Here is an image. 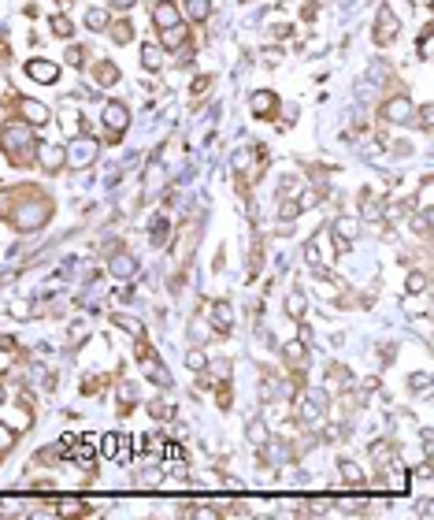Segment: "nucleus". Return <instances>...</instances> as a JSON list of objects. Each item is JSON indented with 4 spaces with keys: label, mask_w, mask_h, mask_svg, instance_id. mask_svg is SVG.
Segmentation results:
<instances>
[{
    "label": "nucleus",
    "mask_w": 434,
    "mask_h": 520,
    "mask_svg": "<svg viewBox=\"0 0 434 520\" xmlns=\"http://www.w3.org/2000/svg\"><path fill=\"white\" fill-rule=\"evenodd\" d=\"M412 115H416V108H412V97L408 93H394V97H386V101L378 104V119L390 123V127L412 123Z\"/></svg>",
    "instance_id": "39448f33"
},
{
    "label": "nucleus",
    "mask_w": 434,
    "mask_h": 520,
    "mask_svg": "<svg viewBox=\"0 0 434 520\" xmlns=\"http://www.w3.org/2000/svg\"><path fill=\"white\" fill-rule=\"evenodd\" d=\"M408 227H412V231H416L419 238H427V234H431V212H427V209H419V212L408 220Z\"/></svg>",
    "instance_id": "2f4dec72"
},
{
    "label": "nucleus",
    "mask_w": 434,
    "mask_h": 520,
    "mask_svg": "<svg viewBox=\"0 0 434 520\" xmlns=\"http://www.w3.org/2000/svg\"><path fill=\"white\" fill-rule=\"evenodd\" d=\"M282 361H286V368H305L308 364V342H301V339H294V342H286L282 346Z\"/></svg>",
    "instance_id": "a211bd4d"
},
{
    "label": "nucleus",
    "mask_w": 434,
    "mask_h": 520,
    "mask_svg": "<svg viewBox=\"0 0 434 520\" xmlns=\"http://www.w3.org/2000/svg\"><path fill=\"white\" fill-rule=\"evenodd\" d=\"M397 34H401V19H397V12L390 4H378V15H375V45H394L397 41Z\"/></svg>",
    "instance_id": "0eeeda50"
},
{
    "label": "nucleus",
    "mask_w": 434,
    "mask_h": 520,
    "mask_svg": "<svg viewBox=\"0 0 434 520\" xmlns=\"http://www.w3.org/2000/svg\"><path fill=\"white\" fill-rule=\"evenodd\" d=\"M208 86H212V74H201V79H193V86H190V90H193V101H201V97L208 93Z\"/></svg>",
    "instance_id": "ea45409f"
},
{
    "label": "nucleus",
    "mask_w": 434,
    "mask_h": 520,
    "mask_svg": "<svg viewBox=\"0 0 434 520\" xmlns=\"http://www.w3.org/2000/svg\"><path fill=\"white\" fill-rule=\"evenodd\" d=\"M153 23H156V30H167V26L182 23L178 4H171V0H156V4H153Z\"/></svg>",
    "instance_id": "f3484780"
},
{
    "label": "nucleus",
    "mask_w": 434,
    "mask_h": 520,
    "mask_svg": "<svg viewBox=\"0 0 434 520\" xmlns=\"http://www.w3.org/2000/svg\"><path fill=\"white\" fill-rule=\"evenodd\" d=\"M108 272H112V279H134L137 275V257L134 253H126V249H112V253H108Z\"/></svg>",
    "instance_id": "6e6552de"
},
{
    "label": "nucleus",
    "mask_w": 434,
    "mask_h": 520,
    "mask_svg": "<svg viewBox=\"0 0 434 520\" xmlns=\"http://www.w3.org/2000/svg\"><path fill=\"white\" fill-rule=\"evenodd\" d=\"M164 186H167V168H164V160H160V156H153L145 164V186H141V197H156Z\"/></svg>",
    "instance_id": "1a4fd4ad"
},
{
    "label": "nucleus",
    "mask_w": 434,
    "mask_h": 520,
    "mask_svg": "<svg viewBox=\"0 0 434 520\" xmlns=\"http://www.w3.org/2000/svg\"><path fill=\"white\" fill-rule=\"evenodd\" d=\"M63 153H67V168L71 171H85V168L97 164V156H101V142L90 138V134H78L67 149H63Z\"/></svg>",
    "instance_id": "20e7f679"
},
{
    "label": "nucleus",
    "mask_w": 434,
    "mask_h": 520,
    "mask_svg": "<svg viewBox=\"0 0 434 520\" xmlns=\"http://www.w3.org/2000/svg\"><path fill=\"white\" fill-rule=\"evenodd\" d=\"M63 60H67L71 67H85V49H82V45H71V49H67V56H63Z\"/></svg>",
    "instance_id": "a19ab883"
},
{
    "label": "nucleus",
    "mask_w": 434,
    "mask_h": 520,
    "mask_svg": "<svg viewBox=\"0 0 434 520\" xmlns=\"http://www.w3.org/2000/svg\"><path fill=\"white\" fill-rule=\"evenodd\" d=\"M193 242H197V220H186V223H182V231H178V242H175V264H178V272L186 268V260L193 253Z\"/></svg>",
    "instance_id": "f8f14e48"
},
{
    "label": "nucleus",
    "mask_w": 434,
    "mask_h": 520,
    "mask_svg": "<svg viewBox=\"0 0 434 520\" xmlns=\"http://www.w3.org/2000/svg\"><path fill=\"white\" fill-rule=\"evenodd\" d=\"M52 220V204L41 197L37 190H30V201L26 204H19V212L12 216V223H15V231H41Z\"/></svg>",
    "instance_id": "f03ea898"
},
{
    "label": "nucleus",
    "mask_w": 434,
    "mask_h": 520,
    "mask_svg": "<svg viewBox=\"0 0 434 520\" xmlns=\"http://www.w3.org/2000/svg\"><path fill=\"white\" fill-rule=\"evenodd\" d=\"M167 234H171L167 220H156V223H153V245H164V242H167Z\"/></svg>",
    "instance_id": "79ce46f5"
},
{
    "label": "nucleus",
    "mask_w": 434,
    "mask_h": 520,
    "mask_svg": "<svg viewBox=\"0 0 434 520\" xmlns=\"http://www.w3.org/2000/svg\"><path fill=\"white\" fill-rule=\"evenodd\" d=\"M338 472H342V483L345 487H353V491H360V487H364V472H360V464H356V461H338Z\"/></svg>",
    "instance_id": "412c9836"
},
{
    "label": "nucleus",
    "mask_w": 434,
    "mask_h": 520,
    "mask_svg": "<svg viewBox=\"0 0 434 520\" xmlns=\"http://www.w3.org/2000/svg\"><path fill=\"white\" fill-rule=\"evenodd\" d=\"M431 201H434V186H431V175H423V182H419V193H416V204H419V209H427V212H431Z\"/></svg>",
    "instance_id": "f704fd0d"
},
{
    "label": "nucleus",
    "mask_w": 434,
    "mask_h": 520,
    "mask_svg": "<svg viewBox=\"0 0 434 520\" xmlns=\"http://www.w3.org/2000/svg\"><path fill=\"white\" fill-rule=\"evenodd\" d=\"M15 104H19V115H23V123H30V127H45L49 119H52L49 104L34 101V97H23V101H15Z\"/></svg>",
    "instance_id": "4468645a"
},
{
    "label": "nucleus",
    "mask_w": 434,
    "mask_h": 520,
    "mask_svg": "<svg viewBox=\"0 0 434 520\" xmlns=\"http://www.w3.org/2000/svg\"><path fill=\"white\" fill-rule=\"evenodd\" d=\"M85 26H90V30H108V26H112L108 8H90V12H85Z\"/></svg>",
    "instance_id": "c85d7f7f"
},
{
    "label": "nucleus",
    "mask_w": 434,
    "mask_h": 520,
    "mask_svg": "<svg viewBox=\"0 0 434 520\" xmlns=\"http://www.w3.org/2000/svg\"><path fill=\"white\" fill-rule=\"evenodd\" d=\"M212 327H215V334H231V327H234V305L226 298H215L212 301Z\"/></svg>",
    "instance_id": "2eb2a0df"
},
{
    "label": "nucleus",
    "mask_w": 434,
    "mask_h": 520,
    "mask_svg": "<svg viewBox=\"0 0 434 520\" xmlns=\"http://www.w3.org/2000/svg\"><path fill=\"white\" fill-rule=\"evenodd\" d=\"M186 41H190V30L182 26V23L167 26V30H160V45H164V49H182Z\"/></svg>",
    "instance_id": "aec40b11"
},
{
    "label": "nucleus",
    "mask_w": 434,
    "mask_h": 520,
    "mask_svg": "<svg viewBox=\"0 0 434 520\" xmlns=\"http://www.w3.org/2000/svg\"><path fill=\"white\" fill-rule=\"evenodd\" d=\"M101 119H104L108 142H119V138L126 134V127H130V108H126L123 101H108L104 112H101Z\"/></svg>",
    "instance_id": "423d86ee"
},
{
    "label": "nucleus",
    "mask_w": 434,
    "mask_h": 520,
    "mask_svg": "<svg viewBox=\"0 0 434 520\" xmlns=\"http://www.w3.org/2000/svg\"><path fill=\"white\" fill-rule=\"evenodd\" d=\"M52 34H56V38H71L74 34V23H71V19L67 15H52Z\"/></svg>",
    "instance_id": "c9c22d12"
},
{
    "label": "nucleus",
    "mask_w": 434,
    "mask_h": 520,
    "mask_svg": "<svg viewBox=\"0 0 434 520\" xmlns=\"http://www.w3.org/2000/svg\"><path fill=\"white\" fill-rule=\"evenodd\" d=\"M137 398H141L137 383H119V409H123V413H130V409L137 405Z\"/></svg>",
    "instance_id": "a878e982"
},
{
    "label": "nucleus",
    "mask_w": 434,
    "mask_h": 520,
    "mask_svg": "<svg viewBox=\"0 0 434 520\" xmlns=\"http://www.w3.org/2000/svg\"><path fill=\"white\" fill-rule=\"evenodd\" d=\"M245 439H249V446H264V442L271 439V431H267V424H264V420H260V416H253V420H249V424H245Z\"/></svg>",
    "instance_id": "4be33fe9"
},
{
    "label": "nucleus",
    "mask_w": 434,
    "mask_h": 520,
    "mask_svg": "<svg viewBox=\"0 0 434 520\" xmlns=\"http://www.w3.org/2000/svg\"><path fill=\"white\" fill-rule=\"evenodd\" d=\"M0 149L8 153V160H12V164L30 168V164H34V153H37L34 127H30V123H19V119L4 123V127H0Z\"/></svg>",
    "instance_id": "f257e3e1"
},
{
    "label": "nucleus",
    "mask_w": 434,
    "mask_h": 520,
    "mask_svg": "<svg viewBox=\"0 0 434 520\" xmlns=\"http://www.w3.org/2000/svg\"><path fill=\"white\" fill-rule=\"evenodd\" d=\"M260 60H264L267 67H278V63H282V49H260Z\"/></svg>",
    "instance_id": "c03bdc74"
},
{
    "label": "nucleus",
    "mask_w": 434,
    "mask_h": 520,
    "mask_svg": "<svg viewBox=\"0 0 434 520\" xmlns=\"http://www.w3.org/2000/svg\"><path fill=\"white\" fill-rule=\"evenodd\" d=\"M305 309H308V298L301 294V290H290V294H286V316L301 320V316H305Z\"/></svg>",
    "instance_id": "393cba45"
},
{
    "label": "nucleus",
    "mask_w": 434,
    "mask_h": 520,
    "mask_svg": "<svg viewBox=\"0 0 434 520\" xmlns=\"http://www.w3.org/2000/svg\"><path fill=\"white\" fill-rule=\"evenodd\" d=\"M108 30H112L115 45H130V41H134V26H130L126 19H123V23H115V26H108Z\"/></svg>",
    "instance_id": "473e14b6"
},
{
    "label": "nucleus",
    "mask_w": 434,
    "mask_h": 520,
    "mask_svg": "<svg viewBox=\"0 0 434 520\" xmlns=\"http://www.w3.org/2000/svg\"><path fill=\"white\" fill-rule=\"evenodd\" d=\"M108 8H115V12H130V8H134V0H108Z\"/></svg>",
    "instance_id": "09e8293b"
},
{
    "label": "nucleus",
    "mask_w": 434,
    "mask_h": 520,
    "mask_svg": "<svg viewBox=\"0 0 434 520\" xmlns=\"http://www.w3.org/2000/svg\"><path fill=\"white\" fill-rule=\"evenodd\" d=\"M4 398H8V390H4V383H0V405H4Z\"/></svg>",
    "instance_id": "8fccbe9b"
},
{
    "label": "nucleus",
    "mask_w": 434,
    "mask_h": 520,
    "mask_svg": "<svg viewBox=\"0 0 434 520\" xmlns=\"http://www.w3.org/2000/svg\"><path fill=\"white\" fill-rule=\"evenodd\" d=\"M12 446H15V431L8 428V424H0V453H8Z\"/></svg>",
    "instance_id": "37998d69"
},
{
    "label": "nucleus",
    "mask_w": 434,
    "mask_h": 520,
    "mask_svg": "<svg viewBox=\"0 0 434 520\" xmlns=\"http://www.w3.org/2000/svg\"><path fill=\"white\" fill-rule=\"evenodd\" d=\"M331 231H334V249H338V253H345V249L353 245V238L360 234V220H349V216H338Z\"/></svg>",
    "instance_id": "ddd939ff"
},
{
    "label": "nucleus",
    "mask_w": 434,
    "mask_h": 520,
    "mask_svg": "<svg viewBox=\"0 0 434 520\" xmlns=\"http://www.w3.org/2000/svg\"><path fill=\"white\" fill-rule=\"evenodd\" d=\"M190 339L204 346V342H212V339H215V327H212V323H208V320H201V316H193V323H190Z\"/></svg>",
    "instance_id": "b1692460"
},
{
    "label": "nucleus",
    "mask_w": 434,
    "mask_h": 520,
    "mask_svg": "<svg viewBox=\"0 0 434 520\" xmlns=\"http://www.w3.org/2000/svg\"><path fill=\"white\" fill-rule=\"evenodd\" d=\"M249 108H253L256 119H271V115L278 112V97H275V90H256L253 101H249Z\"/></svg>",
    "instance_id": "dca6fc26"
},
{
    "label": "nucleus",
    "mask_w": 434,
    "mask_h": 520,
    "mask_svg": "<svg viewBox=\"0 0 434 520\" xmlns=\"http://www.w3.org/2000/svg\"><path fill=\"white\" fill-rule=\"evenodd\" d=\"M427 286H431V275H427V272H408V279H405V290H408L412 298L427 294Z\"/></svg>",
    "instance_id": "cd10ccee"
},
{
    "label": "nucleus",
    "mask_w": 434,
    "mask_h": 520,
    "mask_svg": "<svg viewBox=\"0 0 434 520\" xmlns=\"http://www.w3.org/2000/svg\"><path fill=\"white\" fill-rule=\"evenodd\" d=\"M419 60H431V26H423V38H419Z\"/></svg>",
    "instance_id": "49530a36"
},
{
    "label": "nucleus",
    "mask_w": 434,
    "mask_h": 520,
    "mask_svg": "<svg viewBox=\"0 0 434 520\" xmlns=\"http://www.w3.org/2000/svg\"><path fill=\"white\" fill-rule=\"evenodd\" d=\"M149 413H153L156 420H171V416H175V405H167V398H160V402L149 405Z\"/></svg>",
    "instance_id": "4c0bfd02"
},
{
    "label": "nucleus",
    "mask_w": 434,
    "mask_h": 520,
    "mask_svg": "<svg viewBox=\"0 0 434 520\" xmlns=\"http://www.w3.org/2000/svg\"><path fill=\"white\" fill-rule=\"evenodd\" d=\"M431 123H434V108H431V104H423V108H419V127H423V130H431Z\"/></svg>",
    "instance_id": "de8ad7c7"
},
{
    "label": "nucleus",
    "mask_w": 434,
    "mask_h": 520,
    "mask_svg": "<svg viewBox=\"0 0 434 520\" xmlns=\"http://www.w3.org/2000/svg\"><path fill=\"white\" fill-rule=\"evenodd\" d=\"M97 82H101V86H104V90H108V86H115V82H119V67H115V63H112V60H104V63H97Z\"/></svg>",
    "instance_id": "c756f323"
},
{
    "label": "nucleus",
    "mask_w": 434,
    "mask_h": 520,
    "mask_svg": "<svg viewBox=\"0 0 434 520\" xmlns=\"http://www.w3.org/2000/svg\"><path fill=\"white\" fill-rule=\"evenodd\" d=\"M164 60H167L164 45H153V41L141 45V67H145V71H160V67H164Z\"/></svg>",
    "instance_id": "6ab92c4d"
},
{
    "label": "nucleus",
    "mask_w": 434,
    "mask_h": 520,
    "mask_svg": "<svg viewBox=\"0 0 434 520\" xmlns=\"http://www.w3.org/2000/svg\"><path fill=\"white\" fill-rule=\"evenodd\" d=\"M186 364L193 368V372H204V368H208V353H204V350H190Z\"/></svg>",
    "instance_id": "58836bf2"
},
{
    "label": "nucleus",
    "mask_w": 434,
    "mask_h": 520,
    "mask_svg": "<svg viewBox=\"0 0 434 520\" xmlns=\"http://www.w3.org/2000/svg\"><path fill=\"white\" fill-rule=\"evenodd\" d=\"M305 260H308V268H312L316 275L327 272V268H323V257H319V245H316V242H308V245H305Z\"/></svg>",
    "instance_id": "72a5a7b5"
},
{
    "label": "nucleus",
    "mask_w": 434,
    "mask_h": 520,
    "mask_svg": "<svg viewBox=\"0 0 434 520\" xmlns=\"http://www.w3.org/2000/svg\"><path fill=\"white\" fill-rule=\"evenodd\" d=\"M26 79H34V82H41V86H52V82H56L60 79V63L56 60H26Z\"/></svg>",
    "instance_id": "9b49d317"
},
{
    "label": "nucleus",
    "mask_w": 434,
    "mask_h": 520,
    "mask_svg": "<svg viewBox=\"0 0 434 520\" xmlns=\"http://www.w3.org/2000/svg\"><path fill=\"white\" fill-rule=\"evenodd\" d=\"M34 160H37V164L41 168H45L49 171V175H56V171H63V168H67V153H63V145H41L37 142V153H34Z\"/></svg>",
    "instance_id": "9d476101"
},
{
    "label": "nucleus",
    "mask_w": 434,
    "mask_h": 520,
    "mask_svg": "<svg viewBox=\"0 0 434 520\" xmlns=\"http://www.w3.org/2000/svg\"><path fill=\"white\" fill-rule=\"evenodd\" d=\"M60 123H63V130H67L71 138L85 134V123H78V115H74V112H63V115H60Z\"/></svg>",
    "instance_id": "e433bc0d"
},
{
    "label": "nucleus",
    "mask_w": 434,
    "mask_h": 520,
    "mask_svg": "<svg viewBox=\"0 0 434 520\" xmlns=\"http://www.w3.org/2000/svg\"><path fill=\"white\" fill-rule=\"evenodd\" d=\"M182 12H186L193 23H204L212 15V0H182Z\"/></svg>",
    "instance_id": "5701e85b"
},
{
    "label": "nucleus",
    "mask_w": 434,
    "mask_h": 520,
    "mask_svg": "<svg viewBox=\"0 0 434 520\" xmlns=\"http://www.w3.org/2000/svg\"><path fill=\"white\" fill-rule=\"evenodd\" d=\"M137 364H141V375L149 379V383H156V387H175V379H171V372L164 368V361H160V353L149 346V339H137Z\"/></svg>",
    "instance_id": "7ed1b4c3"
},
{
    "label": "nucleus",
    "mask_w": 434,
    "mask_h": 520,
    "mask_svg": "<svg viewBox=\"0 0 434 520\" xmlns=\"http://www.w3.org/2000/svg\"><path fill=\"white\" fill-rule=\"evenodd\" d=\"M112 323H115V327H123L126 334H134V339H145V323L134 320V316H123V312H115Z\"/></svg>",
    "instance_id": "bb28decb"
},
{
    "label": "nucleus",
    "mask_w": 434,
    "mask_h": 520,
    "mask_svg": "<svg viewBox=\"0 0 434 520\" xmlns=\"http://www.w3.org/2000/svg\"><path fill=\"white\" fill-rule=\"evenodd\" d=\"M60 513L74 517V513H90V509H85V502H78V498H67V502H63V509H60Z\"/></svg>",
    "instance_id": "a18cd8bd"
},
{
    "label": "nucleus",
    "mask_w": 434,
    "mask_h": 520,
    "mask_svg": "<svg viewBox=\"0 0 434 520\" xmlns=\"http://www.w3.org/2000/svg\"><path fill=\"white\" fill-rule=\"evenodd\" d=\"M408 390H412V394H419V398H427L431 394V375L427 372H412L408 375Z\"/></svg>",
    "instance_id": "7c9ffc66"
}]
</instances>
